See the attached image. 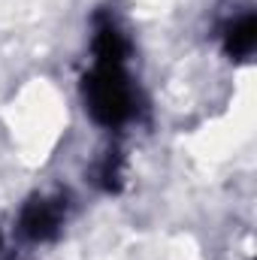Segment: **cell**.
I'll return each mask as SVG.
<instances>
[{
	"label": "cell",
	"instance_id": "6da1fadb",
	"mask_svg": "<svg viewBox=\"0 0 257 260\" xmlns=\"http://www.w3.org/2000/svg\"><path fill=\"white\" fill-rule=\"evenodd\" d=\"M76 100L91 127L106 136H127L148 115V100L136 67L85 61L76 76Z\"/></svg>",
	"mask_w": 257,
	"mask_h": 260
},
{
	"label": "cell",
	"instance_id": "7a4b0ae2",
	"mask_svg": "<svg viewBox=\"0 0 257 260\" xmlns=\"http://www.w3.org/2000/svg\"><path fill=\"white\" fill-rule=\"evenodd\" d=\"M73 221H76V194L61 185H46L27 191L18 200L6 230L9 242L27 251H43L64 239Z\"/></svg>",
	"mask_w": 257,
	"mask_h": 260
},
{
	"label": "cell",
	"instance_id": "3957f363",
	"mask_svg": "<svg viewBox=\"0 0 257 260\" xmlns=\"http://www.w3.org/2000/svg\"><path fill=\"white\" fill-rule=\"evenodd\" d=\"M85 61L136 67V34L112 3H100L88 12Z\"/></svg>",
	"mask_w": 257,
	"mask_h": 260
},
{
	"label": "cell",
	"instance_id": "277c9868",
	"mask_svg": "<svg viewBox=\"0 0 257 260\" xmlns=\"http://www.w3.org/2000/svg\"><path fill=\"white\" fill-rule=\"evenodd\" d=\"M212 43L227 64H251L257 52V9L251 0H233L212 21Z\"/></svg>",
	"mask_w": 257,
	"mask_h": 260
},
{
	"label": "cell",
	"instance_id": "5b68a950",
	"mask_svg": "<svg viewBox=\"0 0 257 260\" xmlns=\"http://www.w3.org/2000/svg\"><path fill=\"white\" fill-rule=\"evenodd\" d=\"M85 182L100 197H121L130 182V157L124 136H106V142L94 151L85 167Z\"/></svg>",
	"mask_w": 257,
	"mask_h": 260
},
{
	"label": "cell",
	"instance_id": "8992f818",
	"mask_svg": "<svg viewBox=\"0 0 257 260\" xmlns=\"http://www.w3.org/2000/svg\"><path fill=\"white\" fill-rule=\"evenodd\" d=\"M6 245H9V230L0 224V257H3V251H6Z\"/></svg>",
	"mask_w": 257,
	"mask_h": 260
}]
</instances>
